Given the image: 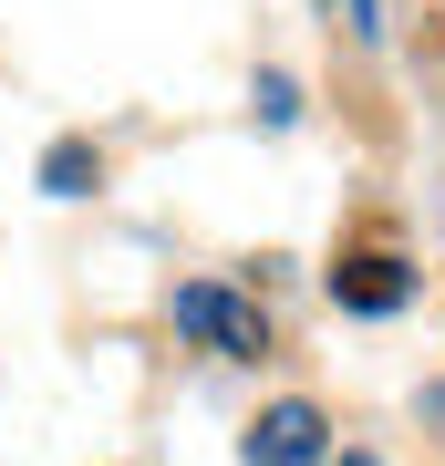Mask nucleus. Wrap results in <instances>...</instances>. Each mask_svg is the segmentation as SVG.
<instances>
[{
    "instance_id": "obj_1",
    "label": "nucleus",
    "mask_w": 445,
    "mask_h": 466,
    "mask_svg": "<svg viewBox=\"0 0 445 466\" xmlns=\"http://www.w3.org/2000/svg\"><path fill=\"white\" fill-rule=\"evenodd\" d=\"M166 311H177V332H187V342L228 352V363H259V352H269V311H259L248 290H228V280H187Z\"/></svg>"
},
{
    "instance_id": "obj_3",
    "label": "nucleus",
    "mask_w": 445,
    "mask_h": 466,
    "mask_svg": "<svg viewBox=\"0 0 445 466\" xmlns=\"http://www.w3.org/2000/svg\"><path fill=\"white\" fill-rule=\"evenodd\" d=\"M331 300H342L352 321H394L404 300H414L404 249H342V259H331Z\"/></svg>"
},
{
    "instance_id": "obj_5",
    "label": "nucleus",
    "mask_w": 445,
    "mask_h": 466,
    "mask_svg": "<svg viewBox=\"0 0 445 466\" xmlns=\"http://www.w3.org/2000/svg\"><path fill=\"white\" fill-rule=\"evenodd\" d=\"M300 115V94H290V73H259V125H290Z\"/></svg>"
},
{
    "instance_id": "obj_4",
    "label": "nucleus",
    "mask_w": 445,
    "mask_h": 466,
    "mask_svg": "<svg viewBox=\"0 0 445 466\" xmlns=\"http://www.w3.org/2000/svg\"><path fill=\"white\" fill-rule=\"evenodd\" d=\"M32 177H42V198H94V187H104V156H94V135H52Z\"/></svg>"
},
{
    "instance_id": "obj_7",
    "label": "nucleus",
    "mask_w": 445,
    "mask_h": 466,
    "mask_svg": "<svg viewBox=\"0 0 445 466\" xmlns=\"http://www.w3.org/2000/svg\"><path fill=\"white\" fill-rule=\"evenodd\" d=\"M331 466H383V456H363V446H352V456H331Z\"/></svg>"
},
{
    "instance_id": "obj_2",
    "label": "nucleus",
    "mask_w": 445,
    "mask_h": 466,
    "mask_svg": "<svg viewBox=\"0 0 445 466\" xmlns=\"http://www.w3.org/2000/svg\"><path fill=\"white\" fill-rule=\"evenodd\" d=\"M238 466H331V415H321L311 394H280L259 425H248Z\"/></svg>"
},
{
    "instance_id": "obj_6",
    "label": "nucleus",
    "mask_w": 445,
    "mask_h": 466,
    "mask_svg": "<svg viewBox=\"0 0 445 466\" xmlns=\"http://www.w3.org/2000/svg\"><path fill=\"white\" fill-rule=\"evenodd\" d=\"M352 11V32H383V0H342Z\"/></svg>"
}]
</instances>
